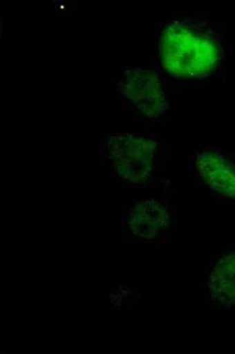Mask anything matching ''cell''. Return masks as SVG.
Segmentation results:
<instances>
[{
  "label": "cell",
  "mask_w": 235,
  "mask_h": 354,
  "mask_svg": "<svg viewBox=\"0 0 235 354\" xmlns=\"http://www.w3.org/2000/svg\"><path fill=\"white\" fill-rule=\"evenodd\" d=\"M226 62V38L208 20L196 16L161 20L156 63L161 75L179 82H203L219 73Z\"/></svg>",
  "instance_id": "1"
},
{
  "label": "cell",
  "mask_w": 235,
  "mask_h": 354,
  "mask_svg": "<svg viewBox=\"0 0 235 354\" xmlns=\"http://www.w3.org/2000/svg\"><path fill=\"white\" fill-rule=\"evenodd\" d=\"M159 144L149 136L129 132L111 134L105 149L114 177L131 189H146L154 178Z\"/></svg>",
  "instance_id": "2"
},
{
  "label": "cell",
  "mask_w": 235,
  "mask_h": 354,
  "mask_svg": "<svg viewBox=\"0 0 235 354\" xmlns=\"http://www.w3.org/2000/svg\"><path fill=\"white\" fill-rule=\"evenodd\" d=\"M118 88L124 100L151 120H161L169 110L164 77L157 67H126Z\"/></svg>",
  "instance_id": "3"
},
{
  "label": "cell",
  "mask_w": 235,
  "mask_h": 354,
  "mask_svg": "<svg viewBox=\"0 0 235 354\" xmlns=\"http://www.w3.org/2000/svg\"><path fill=\"white\" fill-rule=\"evenodd\" d=\"M192 164L205 189L235 201V157L226 151L208 147L196 151Z\"/></svg>",
  "instance_id": "4"
},
{
  "label": "cell",
  "mask_w": 235,
  "mask_h": 354,
  "mask_svg": "<svg viewBox=\"0 0 235 354\" xmlns=\"http://www.w3.org/2000/svg\"><path fill=\"white\" fill-rule=\"evenodd\" d=\"M171 221L169 209L160 201L151 198L138 201L129 209L125 224L134 238L153 244L169 233Z\"/></svg>",
  "instance_id": "5"
},
{
  "label": "cell",
  "mask_w": 235,
  "mask_h": 354,
  "mask_svg": "<svg viewBox=\"0 0 235 354\" xmlns=\"http://www.w3.org/2000/svg\"><path fill=\"white\" fill-rule=\"evenodd\" d=\"M206 285L213 303L227 310L235 308V246L212 265Z\"/></svg>",
  "instance_id": "6"
}]
</instances>
